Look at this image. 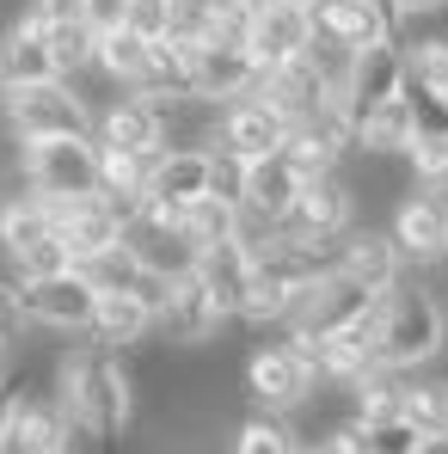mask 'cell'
Returning a JSON list of instances; mask_svg holds the SVG:
<instances>
[{"label":"cell","mask_w":448,"mask_h":454,"mask_svg":"<svg viewBox=\"0 0 448 454\" xmlns=\"http://www.w3.org/2000/svg\"><path fill=\"white\" fill-rule=\"evenodd\" d=\"M80 25H86L92 37L123 31V25H130V0H80Z\"/></svg>","instance_id":"60d3db41"},{"label":"cell","mask_w":448,"mask_h":454,"mask_svg":"<svg viewBox=\"0 0 448 454\" xmlns=\"http://www.w3.org/2000/svg\"><path fill=\"white\" fill-rule=\"evenodd\" d=\"M301 454H357V449H350V436H344V430H332V436H313V442H301Z\"/></svg>","instance_id":"ee69618b"},{"label":"cell","mask_w":448,"mask_h":454,"mask_svg":"<svg viewBox=\"0 0 448 454\" xmlns=\"http://www.w3.org/2000/svg\"><path fill=\"white\" fill-rule=\"evenodd\" d=\"M142 68H148V37H136L130 25L123 31H105L98 37V50H92V74H105V80H117L123 92L142 80Z\"/></svg>","instance_id":"f1b7e54d"},{"label":"cell","mask_w":448,"mask_h":454,"mask_svg":"<svg viewBox=\"0 0 448 454\" xmlns=\"http://www.w3.org/2000/svg\"><path fill=\"white\" fill-rule=\"evenodd\" d=\"M313 37H332L338 50H374V43H399V25L374 6V0H313Z\"/></svg>","instance_id":"9a60e30c"},{"label":"cell","mask_w":448,"mask_h":454,"mask_svg":"<svg viewBox=\"0 0 448 454\" xmlns=\"http://www.w3.org/2000/svg\"><path fill=\"white\" fill-rule=\"evenodd\" d=\"M399 6V19H436V12H448V0H393Z\"/></svg>","instance_id":"f6af8a7d"},{"label":"cell","mask_w":448,"mask_h":454,"mask_svg":"<svg viewBox=\"0 0 448 454\" xmlns=\"http://www.w3.org/2000/svg\"><path fill=\"white\" fill-rule=\"evenodd\" d=\"M19 301H25V319L31 325H50V332H86L92 325V307H98V289L86 270H56V277H31L19 283Z\"/></svg>","instance_id":"52a82bcc"},{"label":"cell","mask_w":448,"mask_h":454,"mask_svg":"<svg viewBox=\"0 0 448 454\" xmlns=\"http://www.w3.org/2000/svg\"><path fill=\"white\" fill-rule=\"evenodd\" d=\"M399 98H405V111H412V129H418V136H448V98H443V92H430V86L405 80V86H399Z\"/></svg>","instance_id":"8d00e7d4"},{"label":"cell","mask_w":448,"mask_h":454,"mask_svg":"<svg viewBox=\"0 0 448 454\" xmlns=\"http://www.w3.org/2000/svg\"><path fill=\"white\" fill-rule=\"evenodd\" d=\"M43 43H50L56 74H62V80L92 74V50H98V37H92L80 19H56V25H43Z\"/></svg>","instance_id":"4dcf8cb0"},{"label":"cell","mask_w":448,"mask_h":454,"mask_svg":"<svg viewBox=\"0 0 448 454\" xmlns=\"http://www.w3.org/2000/svg\"><path fill=\"white\" fill-rule=\"evenodd\" d=\"M227 454H301V436H295L289 418H277V411H252V418L233 424Z\"/></svg>","instance_id":"f546056e"},{"label":"cell","mask_w":448,"mask_h":454,"mask_svg":"<svg viewBox=\"0 0 448 454\" xmlns=\"http://www.w3.org/2000/svg\"><path fill=\"white\" fill-rule=\"evenodd\" d=\"M344 436H350V449H357V454H418V442H424V430H418L405 411L350 418V424H344Z\"/></svg>","instance_id":"83f0119b"},{"label":"cell","mask_w":448,"mask_h":454,"mask_svg":"<svg viewBox=\"0 0 448 454\" xmlns=\"http://www.w3.org/2000/svg\"><path fill=\"white\" fill-rule=\"evenodd\" d=\"M443 344H448L443 295H436L430 283H405V277H399V283L381 295V332H374L381 363L399 369V375H418V369H430V363L443 356Z\"/></svg>","instance_id":"7a4b0ae2"},{"label":"cell","mask_w":448,"mask_h":454,"mask_svg":"<svg viewBox=\"0 0 448 454\" xmlns=\"http://www.w3.org/2000/svg\"><path fill=\"white\" fill-rule=\"evenodd\" d=\"M338 270L350 283H363L369 295H387L405 277V258L387 227H350V233H338Z\"/></svg>","instance_id":"2e32d148"},{"label":"cell","mask_w":448,"mask_h":454,"mask_svg":"<svg viewBox=\"0 0 448 454\" xmlns=\"http://www.w3.org/2000/svg\"><path fill=\"white\" fill-rule=\"evenodd\" d=\"M399 50H405V80H418V86H430V92L448 98V31L412 37V43H399Z\"/></svg>","instance_id":"d6a6232c"},{"label":"cell","mask_w":448,"mask_h":454,"mask_svg":"<svg viewBox=\"0 0 448 454\" xmlns=\"http://www.w3.org/2000/svg\"><path fill=\"white\" fill-rule=\"evenodd\" d=\"M0 375H6V350H0Z\"/></svg>","instance_id":"c3c4849f"},{"label":"cell","mask_w":448,"mask_h":454,"mask_svg":"<svg viewBox=\"0 0 448 454\" xmlns=\"http://www.w3.org/2000/svg\"><path fill=\"white\" fill-rule=\"evenodd\" d=\"M246 399L258 405V411H277V418H289L301 399L319 387V375L301 363V350L283 338V344H264V350H252L246 356Z\"/></svg>","instance_id":"8992f818"},{"label":"cell","mask_w":448,"mask_h":454,"mask_svg":"<svg viewBox=\"0 0 448 454\" xmlns=\"http://www.w3.org/2000/svg\"><path fill=\"white\" fill-rule=\"evenodd\" d=\"M393 246H399V258H412V264H443L448 258V197L436 191H412L399 209H393Z\"/></svg>","instance_id":"4fadbf2b"},{"label":"cell","mask_w":448,"mask_h":454,"mask_svg":"<svg viewBox=\"0 0 448 454\" xmlns=\"http://www.w3.org/2000/svg\"><path fill=\"white\" fill-rule=\"evenodd\" d=\"M56 222H50V203L37 197V191H12V197H0V258L12 264L25 246H37V239H50Z\"/></svg>","instance_id":"4316f807"},{"label":"cell","mask_w":448,"mask_h":454,"mask_svg":"<svg viewBox=\"0 0 448 454\" xmlns=\"http://www.w3.org/2000/svg\"><path fill=\"white\" fill-rule=\"evenodd\" d=\"M222 325L227 319L216 313V301L203 295L197 277L166 283V301L153 307V332H160V344H172V350H203V344L222 338Z\"/></svg>","instance_id":"30bf717a"},{"label":"cell","mask_w":448,"mask_h":454,"mask_svg":"<svg viewBox=\"0 0 448 454\" xmlns=\"http://www.w3.org/2000/svg\"><path fill=\"white\" fill-rule=\"evenodd\" d=\"M25 301H19V277H0V350H12L25 338Z\"/></svg>","instance_id":"ab89813d"},{"label":"cell","mask_w":448,"mask_h":454,"mask_svg":"<svg viewBox=\"0 0 448 454\" xmlns=\"http://www.w3.org/2000/svg\"><path fill=\"white\" fill-rule=\"evenodd\" d=\"M31 80H62L50 43H43V19H37V12H25V19L0 37V86H31Z\"/></svg>","instance_id":"603a6c76"},{"label":"cell","mask_w":448,"mask_h":454,"mask_svg":"<svg viewBox=\"0 0 448 454\" xmlns=\"http://www.w3.org/2000/svg\"><path fill=\"white\" fill-rule=\"evenodd\" d=\"M357 227V191H350V178H344V166L338 172H313V178H301L295 203H289V215L277 222L283 239H338V233H350Z\"/></svg>","instance_id":"5b68a950"},{"label":"cell","mask_w":448,"mask_h":454,"mask_svg":"<svg viewBox=\"0 0 448 454\" xmlns=\"http://www.w3.org/2000/svg\"><path fill=\"white\" fill-rule=\"evenodd\" d=\"M412 111H405V98H387V105H374L369 117H357L350 123V153H374V160H405L412 148Z\"/></svg>","instance_id":"d4e9b609"},{"label":"cell","mask_w":448,"mask_h":454,"mask_svg":"<svg viewBox=\"0 0 448 454\" xmlns=\"http://www.w3.org/2000/svg\"><path fill=\"white\" fill-rule=\"evenodd\" d=\"M191 50H197V43H172V37L148 43V68H142V80H136L130 92H136V98H148V105L191 98Z\"/></svg>","instance_id":"484cf974"},{"label":"cell","mask_w":448,"mask_h":454,"mask_svg":"<svg viewBox=\"0 0 448 454\" xmlns=\"http://www.w3.org/2000/svg\"><path fill=\"white\" fill-rule=\"evenodd\" d=\"M418 454H448V430H443V436H424V442H418Z\"/></svg>","instance_id":"bcb514c9"},{"label":"cell","mask_w":448,"mask_h":454,"mask_svg":"<svg viewBox=\"0 0 448 454\" xmlns=\"http://www.w3.org/2000/svg\"><path fill=\"white\" fill-rule=\"evenodd\" d=\"M209 197H222V203H240L246 197V160L227 148H209Z\"/></svg>","instance_id":"f35d334b"},{"label":"cell","mask_w":448,"mask_h":454,"mask_svg":"<svg viewBox=\"0 0 448 454\" xmlns=\"http://www.w3.org/2000/svg\"><path fill=\"white\" fill-rule=\"evenodd\" d=\"M75 449V424L62 411L56 393H25L12 405V424L0 436V454H68Z\"/></svg>","instance_id":"8fae6325"},{"label":"cell","mask_w":448,"mask_h":454,"mask_svg":"<svg viewBox=\"0 0 448 454\" xmlns=\"http://www.w3.org/2000/svg\"><path fill=\"white\" fill-rule=\"evenodd\" d=\"M92 142L98 148H130V153H166V123H160V105L123 92L117 105H105L92 117Z\"/></svg>","instance_id":"ffe728a7"},{"label":"cell","mask_w":448,"mask_h":454,"mask_svg":"<svg viewBox=\"0 0 448 454\" xmlns=\"http://www.w3.org/2000/svg\"><path fill=\"white\" fill-rule=\"evenodd\" d=\"M0 117H6L12 142L92 136V105L80 98L75 80H31V86H0Z\"/></svg>","instance_id":"3957f363"},{"label":"cell","mask_w":448,"mask_h":454,"mask_svg":"<svg viewBox=\"0 0 448 454\" xmlns=\"http://www.w3.org/2000/svg\"><path fill=\"white\" fill-rule=\"evenodd\" d=\"M209 197V148H166L148 172V197L142 209H160V215H178L185 203Z\"/></svg>","instance_id":"e0dca14e"},{"label":"cell","mask_w":448,"mask_h":454,"mask_svg":"<svg viewBox=\"0 0 448 454\" xmlns=\"http://www.w3.org/2000/svg\"><path fill=\"white\" fill-rule=\"evenodd\" d=\"M252 92H258V98H264V105L283 117V123H301V117H313L319 105H332V98H338V92L326 86V74H319L307 56L283 62V68H264Z\"/></svg>","instance_id":"d6986e66"},{"label":"cell","mask_w":448,"mask_h":454,"mask_svg":"<svg viewBox=\"0 0 448 454\" xmlns=\"http://www.w3.org/2000/svg\"><path fill=\"white\" fill-rule=\"evenodd\" d=\"M191 277L203 283V295L216 301V313H222V319H240V307H246V283H252V252H246L240 239L203 246Z\"/></svg>","instance_id":"44dd1931"},{"label":"cell","mask_w":448,"mask_h":454,"mask_svg":"<svg viewBox=\"0 0 448 454\" xmlns=\"http://www.w3.org/2000/svg\"><path fill=\"white\" fill-rule=\"evenodd\" d=\"M123 246H130V258H136L148 277H160V283H178V277L197 270V246H191V233L178 227V215L142 209L136 222L123 227Z\"/></svg>","instance_id":"ba28073f"},{"label":"cell","mask_w":448,"mask_h":454,"mask_svg":"<svg viewBox=\"0 0 448 454\" xmlns=\"http://www.w3.org/2000/svg\"><path fill=\"white\" fill-rule=\"evenodd\" d=\"M56 270H75V258H68V246L50 233V239H37V246H25L19 258H12V277L19 283H31V277H56Z\"/></svg>","instance_id":"74e56055"},{"label":"cell","mask_w":448,"mask_h":454,"mask_svg":"<svg viewBox=\"0 0 448 454\" xmlns=\"http://www.w3.org/2000/svg\"><path fill=\"white\" fill-rule=\"evenodd\" d=\"M130 31L160 43L166 37V0H130Z\"/></svg>","instance_id":"b9f144b4"},{"label":"cell","mask_w":448,"mask_h":454,"mask_svg":"<svg viewBox=\"0 0 448 454\" xmlns=\"http://www.w3.org/2000/svg\"><path fill=\"white\" fill-rule=\"evenodd\" d=\"M307 43H313V12H307V6H289V0L252 6L246 56H252L258 74H264V68H283V62H295V56H307Z\"/></svg>","instance_id":"9c48e42d"},{"label":"cell","mask_w":448,"mask_h":454,"mask_svg":"<svg viewBox=\"0 0 448 454\" xmlns=\"http://www.w3.org/2000/svg\"><path fill=\"white\" fill-rule=\"evenodd\" d=\"M56 399L68 411L80 436H98V442H123L130 424H136V380L123 350H105V344H75L62 350L56 363Z\"/></svg>","instance_id":"6da1fadb"},{"label":"cell","mask_w":448,"mask_h":454,"mask_svg":"<svg viewBox=\"0 0 448 454\" xmlns=\"http://www.w3.org/2000/svg\"><path fill=\"white\" fill-rule=\"evenodd\" d=\"M19 178L37 197H92L98 191V142L92 136L19 142Z\"/></svg>","instance_id":"277c9868"},{"label":"cell","mask_w":448,"mask_h":454,"mask_svg":"<svg viewBox=\"0 0 448 454\" xmlns=\"http://www.w3.org/2000/svg\"><path fill=\"white\" fill-rule=\"evenodd\" d=\"M258 86V68L240 43H197L191 50V98H209V105H233Z\"/></svg>","instance_id":"ac0fdd59"},{"label":"cell","mask_w":448,"mask_h":454,"mask_svg":"<svg viewBox=\"0 0 448 454\" xmlns=\"http://www.w3.org/2000/svg\"><path fill=\"white\" fill-rule=\"evenodd\" d=\"M405 166H412V184H418V191L448 197V136H412Z\"/></svg>","instance_id":"e575fe53"},{"label":"cell","mask_w":448,"mask_h":454,"mask_svg":"<svg viewBox=\"0 0 448 454\" xmlns=\"http://www.w3.org/2000/svg\"><path fill=\"white\" fill-rule=\"evenodd\" d=\"M399 86H405V50H399V43H374V50H357V56H350V74H344L338 105H344V117L357 123V117H369L374 105L399 98Z\"/></svg>","instance_id":"7c38bea8"},{"label":"cell","mask_w":448,"mask_h":454,"mask_svg":"<svg viewBox=\"0 0 448 454\" xmlns=\"http://www.w3.org/2000/svg\"><path fill=\"white\" fill-rule=\"evenodd\" d=\"M283 136H289V123L258 98V92H246V98H233L222 105V117H216V148L240 153V160H264V153H283Z\"/></svg>","instance_id":"5bb4252c"},{"label":"cell","mask_w":448,"mask_h":454,"mask_svg":"<svg viewBox=\"0 0 448 454\" xmlns=\"http://www.w3.org/2000/svg\"><path fill=\"white\" fill-rule=\"evenodd\" d=\"M399 411H405L424 436H443L448 430V380H405Z\"/></svg>","instance_id":"836d02e7"},{"label":"cell","mask_w":448,"mask_h":454,"mask_svg":"<svg viewBox=\"0 0 448 454\" xmlns=\"http://www.w3.org/2000/svg\"><path fill=\"white\" fill-rule=\"evenodd\" d=\"M178 227L191 233V246H197V252H203V246H222V239H233V227H240V203L197 197V203H185V209H178Z\"/></svg>","instance_id":"1f68e13d"},{"label":"cell","mask_w":448,"mask_h":454,"mask_svg":"<svg viewBox=\"0 0 448 454\" xmlns=\"http://www.w3.org/2000/svg\"><path fill=\"white\" fill-rule=\"evenodd\" d=\"M289 6H307V12H313V0H289Z\"/></svg>","instance_id":"7dc6e473"},{"label":"cell","mask_w":448,"mask_h":454,"mask_svg":"<svg viewBox=\"0 0 448 454\" xmlns=\"http://www.w3.org/2000/svg\"><path fill=\"white\" fill-rule=\"evenodd\" d=\"M295 191H301V172L283 153H264V160H246V197H240V209H252L264 222H283L289 203H295Z\"/></svg>","instance_id":"cb8c5ba5"},{"label":"cell","mask_w":448,"mask_h":454,"mask_svg":"<svg viewBox=\"0 0 448 454\" xmlns=\"http://www.w3.org/2000/svg\"><path fill=\"white\" fill-rule=\"evenodd\" d=\"M86 277H92V289L98 295H117V289H136V277H142V264L130 258V246H111V252H98L92 264H80Z\"/></svg>","instance_id":"d590c367"},{"label":"cell","mask_w":448,"mask_h":454,"mask_svg":"<svg viewBox=\"0 0 448 454\" xmlns=\"http://www.w3.org/2000/svg\"><path fill=\"white\" fill-rule=\"evenodd\" d=\"M86 332H92V344H105V350H136V344H148V338H153V307L142 301L136 289L98 295Z\"/></svg>","instance_id":"7402d4cb"},{"label":"cell","mask_w":448,"mask_h":454,"mask_svg":"<svg viewBox=\"0 0 448 454\" xmlns=\"http://www.w3.org/2000/svg\"><path fill=\"white\" fill-rule=\"evenodd\" d=\"M31 393V380L25 375H0V436H6V424H12V405Z\"/></svg>","instance_id":"7bdbcfd3"}]
</instances>
